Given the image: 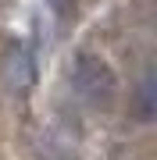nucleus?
<instances>
[{
  "label": "nucleus",
  "instance_id": "1",
  "mask_svg": "<svg viewBox=\"0 0 157 160\" xmlns=\"http://www.w3.org/2000/svg\"><path fill=\"white\" fill-rule=\"evenodd\" d=\"M71 86H75V92L86 103L107 107V103L114 100V92H118V78H114V71H111L100 57L82 53L75 61V68H71Z\"/></svg>",
  "mask_w": 157,
  "mask_h": 160
},
{
  "label": "nucleus",
  "instance_id": "2",
  "mask_svg": "<svg viewBox=\"0 0 157 160\" xmlns=\"http://www.w3.org/2000/svg\"><path fill=\"white\" fill-rule=\"evenodd\" d=\"M4 78H7V86H11L14 92H29V89H32V82H36V64H32V57L22 50V46H14V50L7 53V61H4Z\"/></svg>",
  "mask_w": 157,
  "mask_h": 160
},
{
  "label": "nucleus",
  "instance_id": "3",
  "mask_svg": "<svg viewBox=\"0 0 157 160\" xmlns=\"http://www.w3.org/2000/svg\"><path fill=\"white\" fill-rule=\"evenodd\" d=\"M136 100H139V103H136V107H139V118L150 121V118H154V82H150V78H143L139 96H136Z\"/></svg>",
  "mask_w": 157,
  "mask_h": 160
}]
</instances>
